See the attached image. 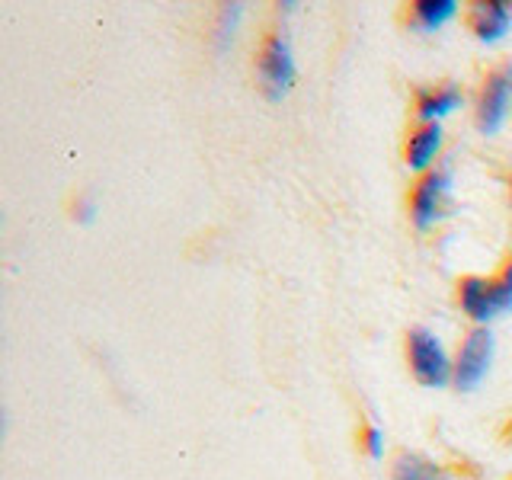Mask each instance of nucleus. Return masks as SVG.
Listing matches in <instances>:
<instances>
[{
  "label": "nucleus",
  "mask_w": 512,
  "mask_h": 480,
  "mask_svg": "<svg viewBox=\"0 0 512 480\" xmlns=\"http://www.w3.org/2000/svg\"><path fill=\"white\" fill-rule=\"evenodd\" d=\"M455 106H461L458 87H442L436 93H426L423 100H420V119L426 125H432V122H439L442 116H448V112H452Z\"/></svg>",
  "instance_id": "1a4fd4ad"
},
{
  "label": "nucleus",
  "mask_w": 512,
  "mask_h": 480,
  "mask_svg": "<svg viewBox=\"0 0 512 480\" xmlns=\"http://www.w3.org/2000/svg\"><path fill=\"white\" fill-rule=\"evenodd\" d=\"M512 23V10L503 0H490V4L474 7V32L480 42H500Z\"/></svg>",
  "instance_id": "0eeeda50"
},
{
  "label": "nucleus",
  "mask_w": 512,
  "mask_h": 480,
  "mask_svg": "<svg viewBox=\"0 0 512 480\" xmlns=\"http://www.w3.org/2000/svg\"><path fill=\"white\" fill-rule=\"evenodd\" d=\"M394 480H442V477H439V471L432 468L429 461L416 458V455H404V458L397 461Z\"/></svg>",
  "instance_id": "9b49d317"
},
{
  "label": "nucleus",
  "mask_w": 512,
  "mask_h": 480,
  "mask_svg": "<svg viewBox=\"0 0 512 480\" xmlns=\"http://www.w3.org/2000/svg\"><path fill=\"white\" fill-rule=\"evenodd\" d=\"M500 285V298H503V308L509 311L512 308V263H509V269H506V276L496 282Z\"/></svg>",
  "instance_id": "ddd939ff"
},
{
  "label": "nucleus",
  "mask_w": 512,
  "mask_h": 480,
  "mask_svg": "<svg viewBox=\"0 0 512 480\" xmlns=\"http://www.w3.org/2000/svg\"><path fill=\"white\" fill-rule=\"evenodd\" d=\"M260 77L269 100H282V96L292 90L295 84V55H292V42H288L282 32L269 36L263 58H260Z\"/></svg>",
  "instance_id": "f03ea898"
},
{
  "label": "nucleus",
  "mask_w": 512,
  "mask_h": 480,
  "mask_svg": "<svg viewBox=\"0 0 512 480\" xmlns=\"http://www.w3.org/2000/svg\"><path fill=\"white\" fill-rule=\"evenodd\" d=\"M455 10H458L455 0H420V4H416V20L426 29H439L442 23L452 20Z\"/></svg>",
  "instance_id": "9d476101"
},
{
  "label": "nucleus",
  "mask_w": 512,
  "mask_h": 480,
  "mask_svg": "<svg viewBox=\"0 0 512 480\" xmlns=\"http://www.w3.org/2000/svg\"><path fill=\"white\" fill-rule=\"evenodd\" d=\"M490 359H493V336L490 330H474L461 346V356L455 365V384L461 391H474L480 381L490 372Z\"/></svg>",
  "instance_id": "20e7f679"
},
{
  "label": "nucleus",
  "mask_w": 512,
  "mask_h": 480,
  "mask_svg": "<svg viewBox=\"0 0 512 480\" xmlns=\"http://www.w3.org/2000/svg\"><path fill=\"white\" fill-rule=\"evenodd\" d=\"M445 192H448V173H429L426 180L416 186L413 192V221L416 228H429L436 224L442 215V205H445Z\"/></svg>",
  "instance_id": "423d86ee"
},
{
  "label": "nucleus",
  "mask_w": 512,
  "mask_h": 480,
  "mask_svg": "<svg viewBox=\"0 0 512 480\" xmlns=\"http://www.w3.org/2000/svg\"><path fill=\"white\" fill-rule=\"evenodd\" d=\"M365 445H368V455H372V458H381V455H384V439H381V429H368Z\"/></svg>",
  "instance_id": "f8f14e48"
},
{
  "label": "nucleus",
  "mask_w": 512,
  "mask_h": 480,
  "mask_svg": "<svg viewBox=\"0 0 512 480\" xmlns=\"http://www.w3.org/2000/svg\"><path fill=\"white\" fill-rule=\"evenodd\" d=\"M410 365H413V375L420 378L426 388H445L448 378H452V362H448L442 343L423 327L410 333Z\"/></svg>",
  "instance_id": "f257e3e1"
},
{
  "label": "nucleus",
  "mask_w": 512,
  "mask_h": 480,
  "mask_svg": "<svg viewBox=\"0 0 512 480\" xmlns=\"http://www.w3.org/2000/svg\"><path fill=\"white\" fill-rule=\"evenodd\" d=\"M439 148H442V128H439V122L423 125L420 132L410 138V148H407L410 170H426L432 160H436Z\"/></svg>",
  "instance_id": "6e6552de"
},
{
  "label": "nucleus",
  "mask_w": 512,
  "mask_h": 480,
  "mask_svg": "<svg viewBox=\"0 0 512 480\" xmlns=\"http://www.w3.org/2000/svg\"><path fill=\"white\" fill-rule=\"evenodd\" d=\"M512 109V64H503L500 71L487 77V87L480 93L477 106V122L487 135H496L503 128L506 116Z\"/></svg>",
  "instance_id": "7ed1b4c3"
},
{
  "label": "nucleus",
  "mask_w": 512,
  "mask_h": 480,
  "mask_svg": "<svg viewBox=\"0 0 512 480\" xmlns=\"http://www.w3.org/2000/svg\"><path fill=\"white\" fill-rule=\"evenodd\" d=\"M461 308L474 320H480V324H487V320L506 311L503 298H500V285L487 282V279H464L461 282Z\"/></svg>",
  "instance_id": "39448f33"
}]
</instances>
